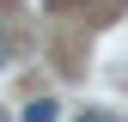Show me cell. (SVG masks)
<instances>
[{
    "mask_svg": "<svg viewBox=\"0 0 128 122\" xmlns=\"http://www.w3.org/2000/svg\"><path fill=\"white\" fill-rule=\"evenodd\" d=\"M55 116H61L55 98H30V104H24V122H55Z\"/></svg>",
    "mask_w": 128,
    "mask_h": 122,
    "instance_id": "cell-1",
    "label": "cell"
},
{
    "mask_svg": "<svg viewBox=\"0 0 128 122\" xmlns=\"http://www.w3.org/2000/svg\"><path fill=\"white\" fill-rule=\"evenodd\" d=\"M79 122H110V116H104V110H86V116H79Z\"/></svg>",
    "mask_w": 128,
    "mask_h": 122,
    "instance_id": "cell-2",
    "label": "cell"
},
{
    "mask_svg": "<svg viewBox=\"0 0 128 122\" xmlns=\"http://www.w3.org/2000/svg\"><path fill=\"white\" fill-rule=\"evenodd\" d=\"M0 122H6V110H0Z\"/></svg>",
    "mask_w": 128,
    "mask_h": 122,
    "instance_id": "cell-3",
    "label": "cell"
}]
</instances>
